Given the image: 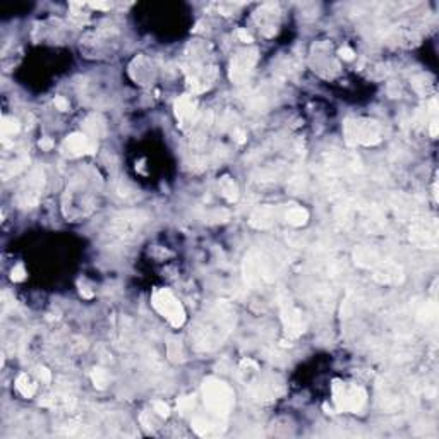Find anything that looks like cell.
Instances as JSON below:
<instances>
[{
    "label": "cell",
    "instance_id": "obj_1",
    "mask_svg": "<svg viewBox=\"0 0 439 439\" xmlns=\"http://www.w3.org/2000/svg\"><path fill=\"white\" fill-rule=\"evenodd\" d=\"M233 319L235 318H233L230 309H227L225 306L218 307L215 313L208 316L206 321H204V326L199 330L198 345H201V348H204V350L215 348L230 331Z\"/></svg>",
    "mask_w": 439,
    "mask_h": 439
},
{
    "label": "cell",
    "instance_id": "obj_2",
    "mask_svg": "<svg viewBox=\"0 0 439 439\" xmlns=\"http://www.w3.org/2000/svg\"><path fill=\"white\" fill-rule=\"evenodd\" d=\"M204 403L215 418H227L233 407V391L227 383L215 377H209L204 381L203 386Z\"/></svg>",
    "mask_w": 439,
    "mask_h": 439
},
{
    "label": "cell",
    "instance_id": "obj_3",
    "mask_svg": "<svg viewBox=\"0 0 439 439\" xmlns=\"http://www.w3.org/2000/svg\"><path fill=\"white\" fill-rule=\"evenodd\" d=\"M151 304L172 326L179 328L186 323V311L168 288H157L151 297Z\"/></svg>",
    "mask_w": 439,
    "mask_h": 439
},
{
    "label": "cell",
    "instance_id": "obj_4",
    "mask_svg": "<svg viewBox=\"0 0 439 439\" xmlns=\"http://www.w3.org/2000/svg\"><path fill=\"white\" fill-rule=\"evenodd\" d=\"M366 391L357 384H347L342 381L333 383V400L342 412H359L366 403Z\"/></svg>",
    "mask_w": 439,
    "mask_h": 439
},
{
    "label": "cell",
    "instance_id": "obj_5",
    "mask_svg": "<svg viewBox=\"0 0 439 439\" xmlns=\"http://www.w3.org/2000/svg\"><path fill=\"white\" fill-rule=\"evenodd\" d=\"M347 142L350 144H376L381 141L379 127L372 120H347L345 124Z\"/></svg>",
    "mask_w": 439,
    "mask_h": 439
},
{
    "label": "cell",
    "instance_id": "obj_6",
    "mask_svg": "<svg viewBox=\"0 0 439 439\" xmlns=\"http://www.w3.org/2000/svg\"><path fill=\"white\" fill-rule=\"evenodd\" d=\"M281 319H283V324H285L286 335L299 336V335L304 333L302 314H301V311L295 309L292 304H290V301L281 302Z\"/></svg>",
    "mask_w": 439,
    "mask_h": 439
},
{
    "label": "cell",
    "instance_id": "obj_7",
    "mask_svg": "<svg viewBox=\"0 0 439 439\" xmlns=\"http://www.w3.org/2000/svg\"><path fill=\"white\" fill-rule=\"evenodd\" d=\"M64 151L69 157H81L84 153L93 155L96 151V142L89 141L84 134L76 132L67 136V139L64 141Z\"/></svg>",
    "mask_w": 439,
    "mask_h": 439
},
{
    "label": "cell",
    "instance_id": "obj_8",
    "mask_svg": "<svg viewBox=\"0 0 439 439\" xmlns=\"http://www.w3.org/2000/svg\"><path fill=\"white\" fill-rule=\"evenodd\" d=\"M43 187V172L42 170H35L33 175L28 179L26 189L21 192V204L23 206H35L38 203L40 198V191Z\"/></svg>",
    "mask_w": 439,
    "mask_h": 439
},
{
    "label": "cell",
    "instance_id": "obj_9",
    "mask_svg": "<svg viewBox=\"0 0 439 439\" xmlns=\"http://www.w3.org/2000/svg\"><path fill=\"white\" fill-rule=\"evenodd\" d=\"M254 64H256V52L237 55L235 60L232 62V79L240 81L244 77H247V74L251 72Z\"/></svg>",
    "mask_w": 439,
    "mask_h": 439
},
{
    "label": "cell",
    "instance_id": "obj_10",
    "mask_svg": "<svg viewBox=\"0 0 439 439\" xmlns=\"http://www.w3.org/2000/svg\"><path fill=\"white\" fill-rule=\"evenodd\" d=\"M196 110V103L191 100L189 96H182L177 100V103H175V113H177V118L179 120H186V118H191L192 113H194Z\"/></svg>",
    "mask_w": 439,
    "mask_h": 439
},
{
    "label": "cell",
    "instance_id": "obj_11",
    "mask_svg": "<svg viewBox=\"0 0 439 439\" xmlns=\"http://www.w3.org/2000/svg\"><path fill=\"white\" fill-rule=\"evenodd\" d=\"M251 223L257 228H266L273 223V209L271 208H259L252 213Z\"/></svg>",
    "mask_w": 439,
    "mask_h": 439
},
{
    "label": "cell",
    "instance_id": "obj_12",
    "mask_svg": "<svg viewBox=\"0 0 439 439\" xmlns=\"http://www.w3.org/2000/svg\"><path fill=\"white\" fill-rule=\"evenodd\" d=\"M307 220H309V213L301 206H294L286 211V221L294 227H302V225H306Z\"/></svg>",
    "mask_w": 439,
    "mask_h": 439
},
{
    "label": "cell",
    "instance_id": "obj_13",
    "mask_svg": "<svg viewBox=\"0 0 439 439\" xmlns=\"http://www.w3.org/2000/svg\"><path fill=\"white\" fill-rule=\"evenodd\" d=\"M16 388H18V391L26 398H31L36 391V384L30 379V376L28 374L18 376V379H16Z\"/></svg>",
    "mask_w": 439,
    "mask_h": 439
},
{
    "label": "cell",
    "instance_id": "obj_14",
    "mask_svg": "<svg viewBox=\"0 0 439 439\" xmlns=\"http://www.w3.org/2000/svg\"><path fill=\"white\" fill-rule=\"evenodd\" d=\"M18 130H19V122L16 120V118L4 117V120H2V136L4 137L14 136Z\"/></svg>",
    "mask_w": 439,
    "mask_h": 439
},
{
    "label": "cell",
    "instance_id": "obj_15",
    "mask_svg": "<svg viewBox=\"0 0 439 439\" xmlns=\"http://www.w3.org/2000/svg\"><path fill=\"white\" fill-rule=\"evenodd\" d=\"M91 379L96 388H105L106 384H108V374H106V371H103V369H94L91 372Z\"/></svg>",
    "mask_w": 439,
    "mask_h": 439
},
{
    "label": "cell",
    "instance_id": "obj_16",
    "mask_svg": "<svg viewBox=\"0 0 439 439\" xmlns=\"http://www.w3.org/2000/svg\"><path fill=\"white\" fill-rule=\"evenodd\" d=\"M221 191H223V196L228 201H235L237 199V186L232 182V180L225 179L223 182H221Z\"/></svg>",
    "mask_w": 439,
    "mask_h": 439
},
{
    "label": "cell",
    "instance_id": "obj_17",
    "mask_svg": "<svg viewBox=\"0 0 439 439\" xmlns=\"http://www.w3.org/2000/svg\"><path fill=\"white\" fill-rule=\"evenodd\" d=\"M436 318V306L434 304H425L420 311H418V319L420 321H432Z\"/></svg>",
    "mask_w": 439,
    "mask_h": 439
},
{
    "label": "cell",
    "instance_id": "obj_18",
    "mask_svg": "<svg viewBox=\"0 0 439 439\" xmlns=\"http://www.w3.org/2000/svg\"><path fill=\"white\" fill-rule=\"evenodd\" d=\"M179 408H180V412H189V410H192L194 408V396H186V398H182V400L179 401Z\"/></svg>",
    "mask_w": 439,
    "mask_h": 439
},
{
    "label": "cell",
    "instance_id": "obj_19",
    "mask_svg": "<svg viewBox=\"0 0 439 439\" xmlns=\"http://www.w3.org/2000/svg\"><path fill=\"white\" fill-rule=\"evenodd\" d=\"M155 410H157V413L158 415H162V417H168L170 415V408H168V405L165 403V401H155Z\"/></svg>",
    "mask_w": 439,
    "mask_h": 439
},
{
    "label": "cell",
    "instance_id": "obj_20",
    "mask_svg": "<svg viewBox=\"0 0 439 439\" xmlns=\"http://www.w3.org/2000/svg\"><path fill=\"white\" fill-rule=\"evenodd\" d=\"M11 278H12V281H23L24 278H26V271H24V268H23L21 264L16 266V268L12 269Z\"/></svg>",
    "mask_w": 439,
    "mask_h": 439
},
{
    "label": "cell",
    "instance_id": "obj_21",
    "mask_svg": "<svg viewBox=\"0 0 439 439\" xmlns=\"http://www.w3.org/2000/svg\"><path fill=\"white\" fill-rule=\"evenodd\" d=\"M36 376H38L43 383H50V379H52V374H50V371H48L47 367H38V369H36Z\"/></svg>",
    "mask_w": 439,
    "mask_h": 439
},
{
    "label": "cell",
    "instance_id": "obj_22",
    "mask_svg": "<svg viewBox=\"0 0 439 439\" xmlns=\"http://www.w3.org/2000/svg\"><path fill=\"white\" fill-rule=\"evenodd\" d=\"M53 103H55V106L59 110H62V112H65V110H69V101L65 100L64 96H55V100H53Z\"/></svg>",
    "mask_w": 439,
    "mask_h": 439
},
{
    "label": "cell",
    "instance_id": "obj_23",
    "mask_svg": "<svg viewBox=\"0 0 439 439\" xmlns=\"http://www.w3.org/2000/svg\"><path fill=\"white\" fill-rule=\"evenodd\" d=\"M340 55H342L343 60H354L355 53H354V50H350L348 47H343L342 50H340Z\"/></svg>",
    "mask_w": 439,
    "mask_h": 439
},
{
    "label": "cell",
    "instance_id": "obj_24",
    "mask_svg": "<svg viewBox=\"0 0 439 439\" xmlns=\"http://www.w3.org/2000/svg\"><path fill=\"white\" fill-rule=\"evenodd\" d=\"M237 36H239V38H240L244 43H251V42H252V36L249 35V33L245 31V30H239V31H237Z\"/></svg>",
    "mask_w": 439,
    "mask_h": 439
},
{
    "label": "cell",
    "instance_id": "obj_25",
    "mask_svg": "<svg viewBox=\"0 0 439 439\" xmlns=\"http://www.w3.org/2000/svg\"><path fill=\"white\" fill-rule=\"evenodd\" d=\"M40 148H42V150H47V151L52 150V148H53V141H52L50 137H43L42 141H40Z\"/></svg>",
    "mask_w": 439,
    "mask_h": 439
},
{
    "label": "cell",
    "instance_id": "obj_26",
    "mask_svg": "<svg viewBox=\"0 0 439 439\" xmlns=\"http://www.w3.org/2000/svg\"><path fill=\"white\" fill-rule=\"evenodd\" d=\"M89 7H93V9H110V4L96 2V4H89Z\"/></svg>",
    "mask_w": 439,
    "mask_h": 439
}]
</instances>
